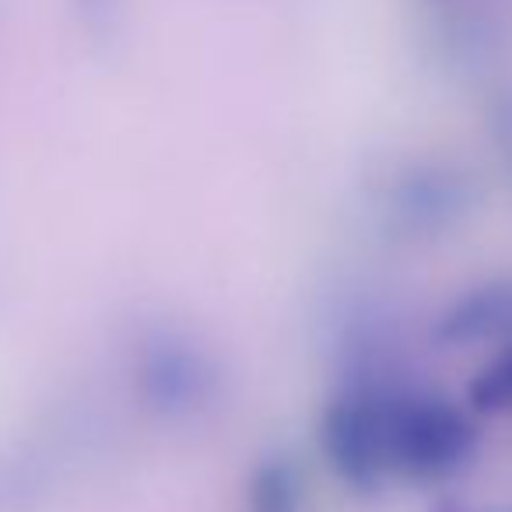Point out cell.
Listing matches in <instances>:
<instances>
[{
  "label": "cell",
  "mask_w": 512,
  "mask_h": 512,
  "mask_svg": "<svg viewBox=\"0 0 512 512\" xmlns=\"http://www.w3.org/2000/svg\"><path fill=\"white\" fill-rule=\"evenodd\" d=\"M323 449L355 488L386 477L442 481L474 453V425L460 407L414 390H351L327 407Z\"/></svg>",
  "instance_id": "cell-1"
},
{
  "label": "cell",
  "mask_w": 512,
  "mask_h": 512,
  "mask_svg": "<svg viewBox=\"0 0 512 512\" xmlns=\"http://www.w3.org/2000/svg\"><path fill=\"white\" fill-rule=\"evenodd\" d=\"M449 334L470 341V337H512V288H491L467 299L449 320Z\"/></svg>",
  "instance_id": "cell-2"
},
{
  "label": "cell",
  "mask_w": 512,
  "mask_h": 512,
  "mask_svg": "<svg viewBox=\"0 0 512 512\" xmlns=\"http://www.w3.org/2000/svg\"><path fill=\"white\" fill-rule=\"evenodd\" d=\"M470 400L481 411H509L512 407V337L505 348L481 369V376L470 386Z\"/></svg>",
  "instance_id": "cell-3"
},
{
  "label": "cell",
  "mask_w": 512,
  "mask_h": 512,
  "mask_svg": "<svg viewBox=\"0 0 512 512\" xmlns=\"http://www.w3.org/2000/svg\"><path fill=\"white\" fill-rule=\"evenodd\" d=\"M253 512H302L299 509V484L285 463L260 470L253 481Z\"/></svg>",
  "instance_id": "cell-4"
}]
</instances>
